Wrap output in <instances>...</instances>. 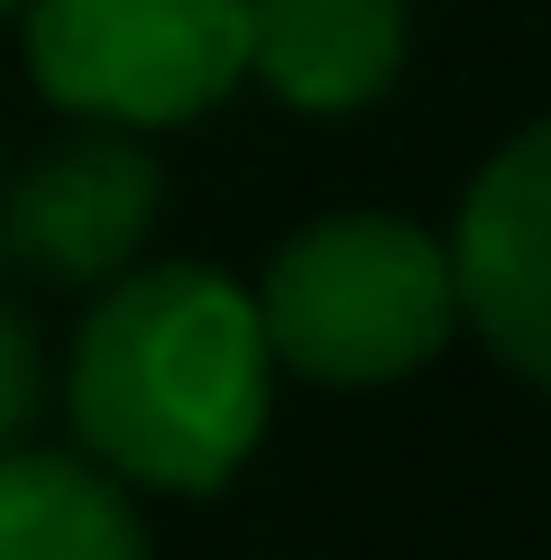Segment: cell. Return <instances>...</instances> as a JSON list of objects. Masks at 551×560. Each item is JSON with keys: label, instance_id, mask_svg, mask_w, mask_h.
Wrapping results in <instances>:
<instances>
[{"label": "cell", "instance_id": "277c9868", "mask_svg": "<svg viewBox=\"0 0 551 560\" xmlns=\"http://www.w3.org/2000/svg\"><path fill=\"white\" fill-rule=\"evenodd\" d=\"M166 221V166L138 129L83 120L0 184V267L56 294H92L148 258Z\"/></svg>", "mask_w": 551, "mask_h": 560}, {"label": "cell", "instance_id": "5b68a950", "mask_svg": "<svg viewBox=\"0 0 551 560\" xmlns=\"http://www.w3.org/2000/svg\"><path fill=\"white\" fill-rule=\"evenodd\" d=\"M459 331L488 340L496 368L551 395V120L515 129L469 175L450 221Z\"/></svg>", "mask_w": 551, "mask_h": 560}, {"label": "cell", "instance_id": "7a4b0ae2", "mask_svg": "<svg viewBox=\"0 0 551 560\" xmlns=\"http://www.w3.org/2000/svg\"><path fill=\"white\" fill-rule=\"evenodd\" d=\"M267 359L304 386H405L459 340L450 240L405 212H321L258 276Z\"/></svg>", "mask_w": 551, "mask_h": 560}, {"label": "cell", "instance_id": "9c48e42d", "mask_svg": "<svg viewBox=\"0 0 551 560\" xmlns=\"http://www.w3.org/2000/svg\"><path fill=\"white\" fill-rule=\"evenodd\" d=\"M0 19H19V0H0Z\"/></svg>", "mask_w": 551, "mask_h": 560}, {"label": "cell", "instance_id": "52a82bcc", "mask_svg": "<svg viewBox=\"0 0 551 560\" xmlns=\"http://www.w3.org/2000/svg\"><path fill=\"white\" fill-rule=\"evenodd\" d=\"M0 560H156L138 487L83 451H0Z\"/></svg>", "mask_w": 551, "mask_h": 560}, {"label": "cell", "instance_id": "3957f363", "mask_svg": "<svg viewBox=\"0 0 551 560\" xmlns=\"http://www.w3.org/2000/svg\"><path fill=\"white\" fill-rule=\"evenodd\" d=\"M19 19L65 120L156 138L248 83V0H19Z\"/></svg>", "mask_w": 551, "mask_h": 560}, {"label": "cell", "instance_id": "6da1fadb", "mask_svg": "<svg viewBox=\"0 0 551 560\" xmlns=\"http://www.w3.org/2000/svg\"><path fill=\"white\" fill-rule=\"evenodd\" d=\"M65 413L83 459L148 497H221L258 459L276 413V359L248 285L166 258L92 285L65 359Z\"/></svg>", "mask_w": 551, "mask_h": 560}, {"label": "cell", "instance_id": "8992f818", "mask_svg": "<svg viewBox=\"0 0 551 560\" xmlns=\"http://www.w3.org/2000/svg\"><path fill=\"white\" fill-rule=\"evenodd\" d=\"M413 56V0H248V83L304 120H359Z\"/></svg>", "mask_w": 551, "mask_h": 560}, {"label": "cell", "instance_id": "ba28073f", "mask_svg": "<svg viewBox=\"0 0 551 560\" xmlns=\"http://www.w3.org/2000/svg\"><path fill=\"white\" fill-rule=\"evenodd\" d=\"M46 395H56V377H46V340H37V322L0 294V451L46 423Z\"/></svg>", "mask_w": 551, "mask_h": 560}]
</instances>
